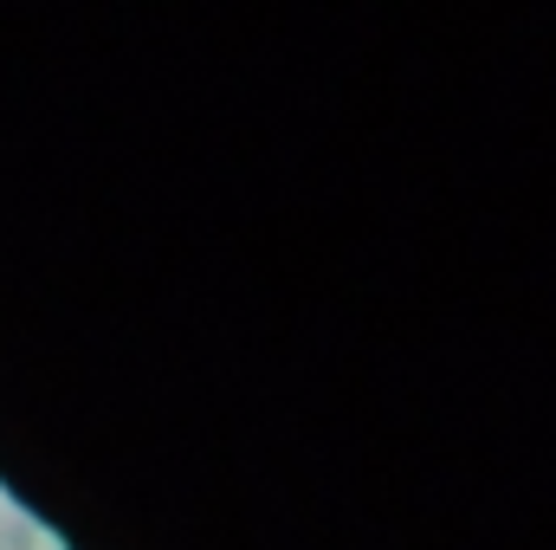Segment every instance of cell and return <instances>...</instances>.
Instances as JSON below:
<instances>
[{
    "label": "cell",
    "instance_id": "obj_1",
    "mask_svg": "<svg viewBox=\"0 0 556 550\" xmlns=\"http://www.w3.org/2000/svg\"><path fill=\"white\" fill-rule=\"evenodd\" d=\"M0 550H20V545H0Z\"/></svg>",
    "mask_w": 556,
    "mask_h": 550
}]
</instances>
